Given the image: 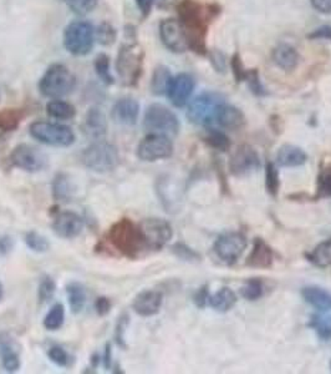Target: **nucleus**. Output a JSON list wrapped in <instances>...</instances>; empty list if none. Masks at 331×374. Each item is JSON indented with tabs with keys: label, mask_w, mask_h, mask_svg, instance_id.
Segmentation results:
<instances>
[{
	"label": "nucleus",
	"mask_w": 331,
	"mask_h": 374,
	"mask_svg": "<svg viewBox=\"0 0 331 374\" xmlns=\"http://www.w3.org/2000/svg\"><path fill=\"white\" fill-rule=\"evenodd\" d=\"M82 163L88 170L106 174L117 167L120 163V154L115 145L97 140L82 151Z\"/></svg>",
	"instance_id": "obj_3"
},
{
	"label": "nucleus",
	"mask_w": 331,
	"mask_h": 374,
	"mask_svg": "<svg viewBox=\"0 0 331 374\" xmlns=\"http://www.w3.org/2000/svg\"><path fill=\"white\" fill-rule=\"evenodd\" d=\"M244 82L248 84L250 91H252L254 95H267V90H265L263 84H262V80H260V76H259L257 69H249V70H248V74H247V78H245Z\"/></svg>",
	"instance_id": "obj_43"
},
{
	"label": "nucleus",
	"mask_w": 331,
	"mask_h": 374,
	"mask_svg": "<svg viewBox=\"0 0 331 374\" xmlns=\"http://www.w3.org/2000/svg\"><path fill=\"white\" fill-rule=\"evenodd\" d=\"M9 161L14 167L25 172H39L47 167V157L33 145L21 143L12 151Z\"/></svg>",
	"instance_id": "obj_11"
},
{
	"label": "nucleus",
	"mask_w": 331,
	"mask_h": 374,
	"mask_svg": "<svg viewBox=\"0 0 331 374\" xmlns=\"http://www.w3.org/2000/svg\"><path fill=\"white\" fill-rule=\"evenodd\" d=\"M95 44V29L88 21H77L69 24L64 32V47L70 54L88 55Z\"/></svg>",
	"instance_id": "obj_8"
},
{
	"label": "nucleus",
	"mask_w": 331,
	"mask_h": 374,
	"mask_svg": "<svg viewBox=\"0 0 331 374\" xmlns=\"http://www.w3.org/2000/svg\"><path fill=\"white\" fill-rule=\"evenodd\" d=\"M260 167V157L257 151L249 145L238 148L230 159V170L236 177L249 175Z\"/></svg>",
	"instance_id": "obj_15"
},
{
	"label": "nucleus",
	"mask_w": 331,
	"mask_h": 374,
	"mask_svg": "<svg viewBox=\"0 0 331 374\" xmlns=\"http://www.w3.org/2000/svg\"><path fill=\"white\" fill-rule=\"evenodd\" d=\"M210 64L217 73H225L227 70V58L219 50H212L210 55Z\"/></svg>",
	"instance_id": "obj_49"
},
{
	"label": "nucleus",
	"mask_w": 331,
	"mask_h": 374,
	"mask_svg": "<svg viewBox=\"0 0 331 374\" xmlns=\"http://www.w3.org/2000/svg\"><path fill=\"white\" fill-rule=\"evenodd\" d=\"M236 303V293L228 287L218 290L214 294H210L208 305L218 312H228Z\"/></svg>",
	"instance_id": "obj_27"
},
{
	"label": "nucleus",
	"mask_w": 331,
	"mask_h": 374,
	"mask_svg": "<svg viewBox=\"0 0 331 374\" xmlns=\"http://www.w3.org/2000/svg\"><path fill=\"white\" fill-rule=\"evenodd\" d=\"M330 369H331V362H330Z\"/></svg>",
	"instance_id": "obj_59"
},
{
	"label": "nucleus",
	"mask_w": 331,
	"mask_h": 374,
	"mask_svg": "<svg viewBox=\"0 0 331 374\" xmlns=\"http://www.w3.org/2000/svg\"><path fill=\"white\" fill-rule=\"evenodd\" d=\"M29 132L35 140L49 146L69 148L75 143L74 131L62 124L35 121L30 125Z\"/></svg>",
	"instance_id": "obj_7"
},
{
	"label": "nucleus",
	"mask_w": 331,
	"mask_h": 374,
	"mask_svg": "<svg viewBox=\"0 0 331 374\" xmlns=\"http://www.w3.org/2000/svg\"><path fill=\"white\" fill-rule=\"evenodd\" d=\"M65 322V307L61 303H56L49 309L45 318H44V327L47 331H58L60 329Z\"/></svg>",
	"instance_id": "obj_34"
},
{
	"label": "nucleus",
	"mask_w": 331,
	"mask_h": 374,
	"mask_svg": "<svg viewBox=\"0 0 331 374\" xmlns=\"http://www.w3.org/2000/svg\"><path fill=\"white\" fill-rule=\"evenodd\" d=\"M47 115L56 120H71L76 115L74 106L68 102L54 99L47 104Z\"/></svg>",
	"instance_id": "obj_30"
},
{
	"label": "nucleus",
	"mask_w": 331,
	"mask_h": 374,
	"mask_svg": "<svg viewBox=\"0 0 331 374\" xmlns=\"http://www.w3.org/2000/svg\"><path fill=\"white\" fill-rule=\"evenodd\" d=\"M14 239L9 235L0 233V256H5L9 252L13 251Z\"/></svg>",
	"instance_id": "obj_54"
},
{
	"label": "nucleus",
	"mask_w": 331,
	"mask_h": 374,
	"mask_svg": "<svg viewBox=\"0 0 331 374\" xmlns=\"http://www.w3.org/2000/svg\"><path fill=\"white\" fill-rule=\"evenodd\" d=\"M331 198V166L320 171L318 178L317 198Z\"/></svg>",
	"instance_id": "obj_41"
},
{
	"label": "nucleus",
	"mask_w": 331,
	"mask_h": 374,
	"mask_svg": "<svg viewBox=\"0 0 331 374\" xmlns=\"http://www.w3.org/2000/svg\"><path fill=\"white\" fill-rule=\"evenodd\" d=\"M95 309L99 316H106L111 311V302L108 297H99L95 301Z\"/></svg>",
	"instance_id": "obj_52"
},
{
	"label": "nucleus",
	"mask_w": 331,
	"mask_h": 374,
	"mask_svg": "<svg viewBox=\"0 0 331 374\" xmlns=\"http://www.w3.org/2000/svg\"><path fill=\"white\" fill-rule=\"evenodd\" d=\"M24 115L21 110H5L0 111V130L3 131H13L21 124Z\"/></svg>",
	"instance_id": "obj_37"
},
{
	"label": "nucleus",
	"mask_w": 331,
	"mask_h": 374,
	"mask_svg": "<svg viewBox=\"0 0 331 374\" xmlns=\"http://www.w3.org/2000/svg\"><path fill=\"white\" fill-rule=\"evenodd\" d=\"M172 74L167 67L160 65L155 69L152 79H151V91L155 95H166L172 82Z\"/></svg>",
	"instance_id": "obj_29"
},
{
	"label": "nucleus",
	"mask_w": 331,
	"mask_h": 374,
	"mask_svg": "<svg viewBox=\"0 0 331 374\" xmlns=\"http://www.w3.org/2000/svg\"><path fill=\"white\" fill-rule=\"evenodd\" d=\"M76 78L62 64H54L41 76L39 90L41 94L50 99H60L74 91Z\"/></svg>",
	"instance_id": "obj_4"
},
{
	"label": "nucleus",
	"mask_w": 331,
	"mask_h": 374,
	"mask_svg": "<svg viewBox=\"0 0 331 374\" xmlns=\"http://www.w3.org/2000/svg\"><path fill=\"white\" fill-rule=\"evenodd\" d=\"M24 242L27 246V248H30L32 251L36 252V253H44V252L49 251V248H50V242L47 241V238L36 231L27 232V235L24 237Z\"/></svg>",
	"instance_id": "obj_36"
},
{
	"label": "nucleus",
	"mask_w": 331,
	"mask_h": 374,
	"mask_svg": "<svg viewBox=\"0 0 331 374\" xmlns=\"http://www.w3.org/2000/svg\"><path fill=\"white\" fill-rule=\"evenodd\" d=\"M203 140L208 146L213 148V149L219 150V151H227L230 148V137H227L221 130H206Z\"/></svg>",
	"instance_id": "obj_35"
},
{
	"label": "nucleus",
	"mask_w": 331,
	"mask_h": 374,
	"mask_svg": "<svg viewBox=\"0 0 331 374\" xmlns=\"http://www.w3.org/2000/svg\"><path fill=\"white\" fill-rule=\"evenodd\" d=\"M306 259L317 267H329L331 266V238L319 244L312 251L306 253Z\"/></svg>",
	"instance_id": "obj_32"
},
{
	"label": "nucleus",
	"mask_w": 331,
	"mask_h": 374,
	"mask_svg": "<svg viewBox=\"0 0 331 374\" xmlns=\"http://www.w3.org/2000/svg\"><path fill=\"white\" fill-rule=\"evenodd\" d=\"M225 102L222 94L216 91H204L189 102L187 117L192 124L208 126L216 121L217 113Z\"/></svg>",
	"instance_id": "obj_5"
},
{
	"label": "nucleus",
	"mask_w": 331,
	"mask_h": 374,
	"mask_svg": "<svg viewBox=\"0 0 331 374\" xmlns=\"http://www.w3.org/2000/svg\"><path fill=\"white\" fill-rule=\"evenodd\" d=\"M216 121L224 129L236 130L243 126L245 117L242 110L224 102L217 113Z\"/></svg>",
	"instance_id": "obj_25"
},
{
	"label": "nucleus",
	"mask_w": 331,
	"mask_h": 374,
	"mask_svg": "<svg viewBox=\"0 0 331 374\" xmlns=\"http://www.w3.org/2000/svg\"><path fill=\"white\" fill-rule=\"evenodd\" d=\"M312 8L321 14H331V0H310Z\"/></svg>",
	"instance_id": "obj_55"
},
{
	"label": "nucleus",
	"mask_w": 331,
	"mask_h": 374,
	"mask_svg": "<svg viewBox=\"0 0 331 374\" xmlns=\"http://www.w3.org/2000/svg\"><path fill=\"white\" fill-rule=\"evenodd\" d=\"M108 241L116 251L130 259H140L145 252H149L140 224L131 218H121L112 224L108 232Z\"/></svg>",
	"instance_id": "obj_2"
},
{
	"label": "nucleus",
	"mask_w": 331,
	"mask_h": 374,
	"mask_svg": "<svg viewBox=\"0 0 331 374\" xmlns=\"http://www.w3.org/2000/svg\"><path fill=\"white\" fill-rule=\"evenodd\" d=\"M47 355H49L50 361L55 363L56 366H59V367H66V366H69L70 357H69L68 352L62 347L53 346V347L49 349Z\"/></svg>",
	"instance_id": "obj_46"
},
{
	"label": "nucleus",
	"mask_w": 331,
	"mask_h": 374,
	"mask_svg": "<svg viewBox=\"0 0 331 374\" xmlns=\"http://www.w3.org/2000/svg\"><path fill=\"white\" fill-rule=\"evenodd\" d=\"M155 0H136V4L138 9L141 10V13L147 16L149 13H151V9H152V5H154Z\"/></svg>",
	"instance_id": "obj_56"
},
{
	"label": "nucleus",
	"mask_w": 331,
	"mask_h": 374,
	"mask_svg": "<svg viewBox=\"0 0 331 374\" xmlns=\"http://www.w3.org/2000/svg\"><path fill=\"white\" fill-rule=\"evenodd\" d=\"M127 325H129V316L122 314L121 317L117 320L115 331L116 342H117V344L121 346L122 348L126 347V344H125V332H126Z\"/></svg>",
	"instance_id": "obj_48"
},
{
	"label": "nucleus",
	"mask_w": 331,
	"mask_h": 374,
	"mask_svg": "<svg viewBox=\"0 0 331 374\" xmlns=\"http://www.w3.org/2000/svg\"><path fill=\"white\" fill-rule=\"evenodd\" d=\"M162 303V293L155 290H146L136 296L132 308L141 317H152L160 312Z\"/></svg>",
	"instance_id": "obj_18"
},
{
	"label": "nucleus",
	"mask_w": 331,
	"mask_h": 374,
	"mask_svg": "<svg viewBox=\"0 0 331 374\" xmlns=\"http://www.w3.org/2000/svg\"><path fill=\"white\" fill-rule=\"evenodd\" d=\"M143 128L149 134L176 137L180 131V120L176 114L162 104L149 105L143 116Z\"/></svg>",
	"instance_id": "obj_6"
},
{
	"label": "nucleus",
	"mask_w": 331,
	"mask_h": 374,
	"mask_svg": "<svg viewBox=\"0 0 331 374\" xmlns=\"http://www.w3.org/2000/svg\"><path fill=\"white\" fill-rule=\"evenodd\" d=\"M0 358L7 372H16L21 368V357L14 348V340L8 334H0Z\"/></svg>",
	"instance_id": "obj_24"
},
{
	"label": "nucleus",
	"mask_w": 331,
	"mask_h": 374,
	"mask_svg": "<svg viewBox=\"0 0 331 374\" xmlns=\"http://www.w3.org/2000/svg\"><path fill=\"white\" fill-rule=\"evenodd\" d=\"M302 296L305 302L319 311H331V292L318 286L304 287Z\"/></svg>",
	"instance_id": "obj_26"
},
{
	"label": "nucleus",
	"mask_w": 331,
	"mask_h": 374,
	"mask_svg": "<svg viewBox=\"0 0 331 374\" xmlns=\"http://www.w3.org/2000/svg\"><path fill=\"white\" fill-rule=\"evenodd\" d=\"M111 115L116 123L125 126H132L138 120L140 104L132 97H122L112 106Z\"/></svg>",
	"instance_id": "obj_19"
},
{
	"label": "nucleus",
	"mask_w": 331,
	"mask_h": 374,
	"mask_svg": "<svg viewBox=\"0 0 331 374\" xmlns=\"http://www.w3.org/2000/svg\"><path fill=\"white\" fill-rule=\"evenodd\" d=\"M108 130V121L106 116L99 108H91L84 120V132L86 137H91L94 140H100L105 137Z\"/></svg>",
	"instance_id": "obj_22"
},
{
	"label": "nucleus",
	"mask_w": 331,
	"mask_h": 374,
	"mask_svg": "<svg viewBox=\"0 0 331 374\" xmlns=\"http://www.w3.org/2000/svg\"><path fill=\"white\" fill-rule=\"evenodd\" d=\"M308 160V155L304 150L295 145L285 143L280 146L277 152V163L283 167H297L304 165Z\"/></svg>",
	"instance_id": "obj_23"
},
{
	"label": "nucleus",
	"mask_w": 331,
	"mask_h": 374,
	"mask_svg": "<svg viewBox=\"0 0 331 374\" xmlns=\"http://www.w3.org/2000/svg\"><path fill=\"white\" fill-rule=\"evenodd\" d=\"M160 36L163 45L172 53L181 54L187 51L188 41L181 21L177 19H164L160 24Z\"/></svg>",
	"instance_id": "obj_14"
},
{
	"label": "nucleus",
	"mask_w": 331,
	"mask_h": 374,
	"mask_svg": "<svg viewBox=\"0 0 331 374\" xmlns=\"http://www.w3.org/2000/svg\"><path fill=\"white\" fill-rule=\"evenodd\" d=\"M97 3L99 0H68L69 8L77 15H85L93 12Z\"/></svg>",
	"instance_id": "obj_45"
},
{
	"label": "nucleus",
	"mask_w": 331,
	"mask_h": 374,
	"mask_svg": "<svg viewBox=\"0 0 331 374\" xmlns=\"http://www.w3.org/2000/svg\"><path fill=\"white\" fill-rule=\"evenodd\" d=\"M309 40H330L331 41V25H323L317 27L309 34L306 35Z\"/></svg>",
	"instance_id": "obj_50"
},
{
	"label": "nucleus",
	"mask_w": 331,
	"mask_h": 374,
	"mask_svg": "<svg viewBox=\"0 0 331 374\" xmlns=\"http://www.w3.org/2000/svg\"><path fill=\"white\" fill-rule=\"evenodd\" d=\"M97 36L102 44H111L115 40V32L108 24H102L97 32Z\"/></svg>",
	"instance_id": "obj_51"
},
{
	"label": "nucleus",
	"mask_w": 331,
	"mask_h": 374,
	"mask_svg": "<svg viewBox=\"0 0 331 374\" xmlns=\"http://www.w3.org/2000/svg\"><path fill=\"white\" fill-rule=\"evenodd\" d=\"M173 143L161 134H149L137 146V157L145 163H155L172 156Z\"/></svg>",
	"instance_id": "obj_10"
},
{
	"label": "nucleus",
	"mask_w": 331,
	"mask_h": 374,
	"mask_svg": "<svg viewBox=\"0 0 331 374\" xmlns=\"http://www.w3.org/2000/svg\"><path fill=\"white\" fill-rule=\"evenodd\" d=\"M241 294L247 301H257L263 297L264 286L263 282L257 279H249L242 288Z\"/></svg>",
	"instance_id": "obj_39"
},
{
	"label": "nucleus",
	"mask_w": 331,
	"mask_h": 374,
	"mask_svg": "<svg viewBox=\"0 0 331 374\" xmlns=\"http://www.w3.org/2000/svg\"><path fill=\"white\" fill-rule=\"evenodd\" d=\"M172 252L175 253V256L186 262H198L201 261V255L198 252L192 250L191 247L182 244V242H177L172 246Z\"/></svg>",
	"instance_id": "obj_42"
},
{
	"label": "nucleus",
	"mask_w": 331,
	"mask_h": 374,
	"mask_svg": "<svg viewBox=\"0 0 331 374\" xmlns=\"http://www.w3.org/2000/svg\"><path fill=\"white\" fill-rule=\"evenodd\" d=\"M53 231L56 236L65 239L77 237L84 230V220L73 211L59 212L53 221Z\"/></svg>",
	"instance_id": "obj_17"
},
{
	"label": "nucleus",
	"mask_w": 331,
	"mask_h": 374,
	"mask_svg": "<svg viewBox=\"0 0 331 374\" xmlns=\"http://www.w3.org/2000/svg\"><path fill=\"white\" fill-rule=\"evenodd\" d=\"M180 21L188 41V48L197 54H207V33L213 19L221 13L214 4H203L198 0H182L178 7Z\"/></svg>",
	"instance_id": "obj_1"
},
{
	"label": "nucleus",
	"mask_w": 331,
	"mask_h": 374,
	"mask_svg": "<svg viewBox=\"0 0 331 374\" xmlns=\"http://www.w3.org/2000/svg\"><path fill=\"white\" fill-rule=\"evenodd\" d=\"M69 305L75 314L82 312L86 303V290L79 282H71L66 286Z\"/></svg>",
	"instance_id": "obj_31"
},
{
	"label": "nucleus",
	"mask_w": 331,
	"mask_h": 374,
	"mask_svg": "<svg viewBox=\"0 0 331 374\" xmlns=\"http://www.w3.org/2000/svg\"><path fill=\"white\" fill-rule=\"evenodd\" d=\"M108 55L100 54L95 60L96 74L105 84H114V78L110 71V62Z\"/></svg>",
	"instance_id": "obj_40"
},
{
	"label": "nucleus",
	"mask_w": 331,
	"mask_h": 374,
	"mask_svg": "<svg viewBox=\"0 0 331 374\" xmlns=\"http://www.w3.org/2000/svg\"><path fill=\"white\" fill-rule=\"evenodd\" d=\"M103 366L106 369L111 367V347H110V344L106 346V351H105V355H103Z\"/></svg>",
	"instance_id": "obj_57"
},
{
	"label": "nucleus",
	"mask_w": 331,
	"mask_h": 374,
	"mask_svg": "<svg viewBox=\"0 0 331 374\" xmlns=\"http://www.w3.org/2000/svg\"><path fill=\"white\" fill-rule=\"evenodd\" d=\"M142 235L149 251H160L173 236L172 226L163 218H146L140 222Z\"/></svg>",
	"instance_id": "obj_9"
},
{
	"label": "nucleus",
	"mask_w": 331,
	"mask_h": 374,
	"mask_svg": "<svg viewBox=\"0 0 331 374\" xmlns=\"http://www.w3.org/2000/svg\"><path fill=\"white\" fill-rule=\"evenodd\" d=\"M117 73L126 85H134L142 73V54L136 47H123L117 56Z\"/></svg>",
	"instance_id": "obj_13"
},
{
	"label": "nucleus",
	"mask_w": 331,
	"mask_h": 374,
	"mask_svg": "<svg viewBox=\"0 0 331 374\" xmlns=\"http://www.w3.org/2000/svg\"><path fill=\"white\" fill-rule=\"evenodd\" d=\"M56 291V283L51 277H45L41 279L39 290H38V297L40 303H47L50 299L54 297Z\"/></svg>",
	"instance_id": "obj_44"
},
{
	"label": "nucleus",
	"mask_w": 331,
	"mask_h": 374,
	"mask_svg": "<svg viewBox=\"0 0 331 374\" xmlns=\"http://www.w3.org/2000/svg\"><path fill=\"white\" fill-rule=\"evenodd\" d=\"M247 246L248 241L243 233L230 232L217 239L216 244L213 246V251L223 264L233 265L241 259Z\"/></svg>",
	"instance_id": "obj_12"
},
{
	"label": "nucleus",
	"mask_w": 331,
	"mask_h": 374,
	"mask_svg": "<svg viewBox=\"0 0 331 374\" xmlns=\"http://www.w3.org/2000/svg\"><path fill=\"white\" fill-rule=\"evenodd\" d=\"M274 262V252L262 238H256L253 248L247 259V266L253 268H269Z\"/></svg>",
	"instance_id": "obj_20"
},
{
	"label": "nucleus",
	"mask_w": 331,
	"mask_h": 374,
	"mask_svg": "<svg viewBox=\"0 0 331 374\" xmlns=\"http://www.w3.org/2000/svg\"><path fill=\"white\" fill-rule=\"evenodd\" d=\"M280 187V180H279V172L273 163H267L265 166V189L271 196H277Z\"/></svg>",
	"instance_id": "obj_38"
},
{
	"label": "nucleus",
	"mask_w": 331,
	"mask_h": 374,
	"mask_svg": "<svg viewBox=\"0 0 331 374\" xmlns=\"http://www.w3.org/2000/svg\"><path fill=\"white\" fill-rule=\"evenodd\" d=\"M208 299H210V293H208V287H201L198 291H197L193 301L196 303L197 307L199 308H204V307L208 305Z\"/></svg>",
	"instance_id": "obj_53"
},
{
	"label": "nucleus",
	"mask_w": 331,
	"mask_h": 374,
	"mask_svg": "<svg viewBox=\"0 0 331 374\" xmlns=\"http://www.w3.org/2000/svg\"><path fill=\"white\" fill-rule=\"evenodd\" d=\"M230 67H232V73L234 75V79H236V82H244L245 78H247V74H248V69L244 68L242 58H241V55L238 54V53L232 56Z\"/></svg>",
	"instance_id": "obj_47"
},
{
	"label": "nucleus",
	"mask_w": 331,
	"mask_h": 374,
	"mask_svg": "<svg viewBox=\"0 0 331 374\" xmlns=\"http://www.w3.org/2000/svg\"><path fill=\"white\" fill-rule=\"evenodd\" d=\"M308 326L315 331L320 340H331V314H314Z\"/></svg>",
	"instance_id": "obj_33"
},
{
	"label": "nucleus",
	"mask_w": 331,
	"mask_h": 374,
	"mask_svg": "<svg viewBox=\"0 0 331 374\" xmlns=\"http://www.w3.org/2000/svg\"><path fill=\"white\" fill-rule=\"evenodd\" d=\"M271 59L278 68L288 73L295 70L300 64V55L297 53V49L289 44H279L273 49Z\"/></svg>",
	"instance_id": "obj_21"
},
{
	"label": "nucleus",
	"mask_w": 331,
	"mask_h": 374,
	"mask_svg": "<svg viewBox=\"0 0 331 374\" xmlns=\"http://www.w3.org/2000/svg\"><path fill=\"white\" fill-rule=\"evenodd\" d=\"M195 85L196 84L192 75L181 73L172 78V82L169 84L166 95L169 96V102H172L176 108H183L188 102L189 97L192 96Z\"/></svg>",
	"instance_id": "obj_16"
},
{
	"label": "nucleus",
	"mask_w": 331,
	"mask_h": 374,
	"mask_svg": "<svg viewBox=\"0 0 331 374\" xmlns=\"http://www.w3.org/2000/svg\"><path fill=\"white\" fill-rule=\"evenodd\" d=\"M3 297H4V288H3V285H1V282H0V302H1Z\"/></svg>",
	"instance_id": "obj_58"
},
{
	"label": "nucleus",
	"mask_w": 331,
	"mask_h": 374,
	"mask_svg": "<svg viewBox=\"0 0 331 374\" xmlns=\"http://www.w3.org/2000/svg\"><path fill=\"white\" fill-rule=\"evenodd\" d=\"M75 186L69 175L60 172L53 181V196L58 201H70L74 195Z\"/></svg>",
	"instance_id": "obj_28"
}]
</instances>
